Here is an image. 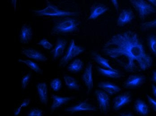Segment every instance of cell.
Here are the masks:
<instances>
[{"label": "cell", "instance_id": "cell-1", "mask_svg": "<svg viewBox=\"0 0 156 116\" xmlns=\"http://www.w3.org/2000/svg\"><path fill=\"white\" fill-rule=\"evenodd\" d=\"M102 51L127 72L144 71L153 65V59L145 51L139 36L132 30L112 36Z\"/></svg>", "mask_w": 156, "mask_h": 116}, {"label": "cell", "instance_id": "cell-2", "mask_svg": "<svg viewBox=\"0 0 156 116\" xmlns=\"http://www.w3.org/2000/svg\"><path fill=\"white\" fill-rule=\"evenodd\" d=\"M79 23L76 20L72 18H63L55 22L52 32L53 34H66L74 32L77 31Z\"/></svg>", "mask_w": 156, "mask_h": 116}, {"label": "cell", "instance_id": "cell-3", "mask_svg": "<svg viewBox=\"0 0 156 116\" xmlns=\"http://www.w3.org/2000/svg\"><path fill=\"white\" fill-rule=\"evenodd\" d=\"M33 12L40 16L50 17H64L74 16L76 15V12L62 10L57 6L48 2L45 8L40 10H34Z\"/></svg>", "mask_w": 156, "mask_h": 116}, {"label": "cell", "instance_id": "cell-4", "mask_svg": "<svg viewBox=\"0 0 156 116\" xmlns=\"http://www.w3.org/2000/svg\"><path fill=\"white\" fill-rule=\"evenodd\" d=\"M130 2L141 19L144 20L149 15L156 13L155 8L148 2L144 0H130Z\"/></svg>", "mask_w": 156, "mask_h": 116}, {"label": "cell", "instance_id": "cell-5", "mask_svg": "<svg viewBox=\"0 0 156 116\" xmlns=\"http://www.w3.org/2000/svg\"><path fill=\"white\" fill-rule=\"evenodd\" d=\"M84 51V49L83 48L77 45L75 40L72 39L65 54L60 61V66H62L65 65L70 60L82 53Z\"/></svg>", "mask_w": 156, "mask_h": 116}, {"label": "cell", "instance_id": "cell-6", "mask_svg": "<svg viewBox=\"0 0 156 116\" xmlns=\"http://www.w3.org/2000/svg\"><path fill=\"white\" fill-rule=\"evenodd\" d=\"M100 109L102 113L108 111L109 107L110 98L109 94L103 90H97L95 91Z\"/></svg>", "mask_w": 156, "mask_h": 116}, {"label": "cell", "instance_id": "cell-7", "mask_svg": "<svg viewBox=\"0 0 156 116\" xmlns=\"http://www.w3.org/2000/svg\"><path fill=\"white\" fill-rule=\"evenodd\" d=\"M82 78L87 88V91L89 92L91 91L94 87L93 65L91 63H88V65L87 66Z\"/></svg>", "mask_w": 156, "mask_h": 116}, {"label": "cell", "instance_id": "cell-8", "mask_svg": "<svg viewBox=\"0 0 156 116\" xmlns=\"http://www.w3.org/2000/svg\"><path fill=\"white\" fill-rule=\"evenodd\" d=\"M97 108L86 101L80 102L74 106L66 108L65 111L70 114L82 111H96Z\"/></svg>", "mask_w": 156, "mask_h": 116}, {"label": "cell", "instance_id": "cell-9", "mask_svg": "<svg viewBox=\"0 0 156 116\" xmlns=\"http://www.w3.org/2000/svg\"><path fill=\"white\" fill-rule=\"evenodd\" d=\"M146 78L144 75H131L128 76L124 83V87L126 88H135L143 84Z\"/></svg>", "mask_w": 156, "mask_h": 116}, {"label": "cell", "instance_id": "cell-10", "mask_svg": "<svg viewBox=\"0 0 156 116\" xmlns=\"http://www.w3.org/2000/svg\"><path fill=\"white\" fill-rule=\"evenodd\" d=\"M131 101V94L128 92L118 95L113 100V108L116 111L129 104Z\"/></svg>", "mask_w": 156, "mask_h": 116}, {"label": "cell", "instance_id": "cell-11", "mask_svg": "<svg viewBox=\"0 0 156 116\" xmlns=\"http://www.w3.org/2000/svg\"><path fill=\"white\" fill-rule=\"evenodd\" d=\"M22 53L26 57L39 62H44L47 60L46 56L40 51L33 48H25L22 51Z\"/></svg>", "mask_w": 156, "mask_h": 116}, {"label": "cell", "instance_id": "cell-12", "mask_svg": "<svg viewBox=\"0 0 156 116\" xmlns=\"http://www.w3.org/2000/svg\"><path fill=\"white\" fill-rule=\"evenodd\" d=\"M133 11L130 8L122 9L118 17L117 24L119 26H123L131 22L134 19Z\"/></svg>", "mask_w": 156, "mask_h": 116}, {"label": "cell", "instance_id": "cell-13", "mask_svg": "<svg viewBox=\"0 0 156 116\" xmlns=\"http://www.w3.org/2000/svg\"><path fill=\"white\" fill-rule=\"evenodd\" d=\"M67 43V41L64 38H58L55 48L51 51L54 59H57L62 56L66 48Z\"/></svg>", "mask_w": 156, "mask_h": 116}, {"label": "cell", "instance_id": "cell-14", "mask_svg": "<svg viewBox=\"0 0 156 116\" xmlns=\"http://www.w3.org/2000/svg\"><path fill=\"white\" fill-rule=\"evenodd\" d=\"M98 87L111 96L116 94L121 90L119 86L110 82H101L98 84Z\"/></svg>", "mask_w": 156, "mask_h": 116}, {"label": "cell", "instance_id": "cell-15", "mask_svg": "<svg viewBox=\"0 0 156 116\" xmlns=\"http://www.w3.org/2000/svg\"><path fill=\"white\" fill-rule=\"evenodd\" d=\"M108 10V8L104 5L102 4H96L92 6L90 10L89 19L94 20L98 17L104 14Z\"/></svg>", "mask_w": 156, "mask_h": 116}, {"label": "cell", "instance_id": "cell-16", "mask_svg": "<svg viewBox=\"0 0 156 116\" xmlns=\"http://www.w3.org/2000/svg\"><path fill=\"white\" fill-rule=\"evenodd\" d=\"M37 91L41 102L46 104L48 100V91L47 84L44 82L39 83L37 85Z\"/></svg>", "mask_w": 156, "mask_h": 116}, {"label": "cell", "instance_id": "cell-17", "mask_svg": "<svg viewBox=\"0 0 156 116\" xmlns=\"http://www.w3.org/2000/svg\"><path fill=\"white\" fill-rule=\"evenodd\" d=\"M32 37V31L31 27L29 25H23L20 34V38L21 42L27 43L31 41Z\"/></svg>", "mask_w": 156, "mask_h": 116}, {"label": "cell", "instance_id": "cell-18", "mask_svg": "<svg viewBox=\"0 0 156 116\" xmlns=\"http://www.w3.org/2000/svg\"><path fill=\"white\" fill-rule=\"evenodd\" d=\"M134 109L137 113L144 116H147L149 112V108L147 104L140 99L135 101Z\"/></svg>", "mask_w": 156, "mask_h": 116}, {"label": "cell", "instance_id": "cell-19", "mask_svg": "<svg viewBox=\"0 0 156 116\" xmlns=\"http://www.w3.org/2000/svg\"><path fill=\"white\" fill-rule=\"evenodd\" d=\"M92 56L94 61L104 68L113 70H116L112 68L109 65V60L108 59L104 58L99 54L98 53L96 52H93L92 53Z\"/></svg>", "mask_w": 156, "mask_h": 116}, {"label": "cell", "instance_id": "cell-20", "mask_svg": "<svg viewBox=\"0 0 156 116\" xmlns=\"http://www.w3.org/2000/svg\"><path fill=\"white\" fill-rule=\"evenodd\" d=\"M52 98L53 100V104L51 107L52 111L59 108L63 104L66 103L72 99V98L70 97H60L54 94L52 95Z\"/></svg>", "mask_w": 156, "mask_h": 116}, {"label": "cell", "instance_id": "cell-21", "mask_svg": "<svg viewBox=\"0 0 156 116\" xmlns=\"http://www.w3.org/2000/svg\"><path fill=\"white\" fill-rule=\"evenodd\" d=\"M97 70L100 74L103 76L108 77V78L117 79L121 77L122 74L118 70H113L107 69L103 68L101 67H97Z\"/></svg>", "mask_w": 156, "mask_h": 116}, {"label": "cell", "instance_id": "cell-22", "mask_svg": "<svg viewBox=\"0 0 156 116\" xmlns=\"http://www.w3.org/2000/svg\"><path fill=\"white\" fill-rule=\"evenodd\" d=\"M64 80L66 85L71 90H79L80 85L75 78L69 75H65Z\"/></svg>", "mask_w": 156, "mask_h": 116}, {"label": "cell", "instance_id": "cell-23", "mask_svg": "<svg viewBox=\"0 0 156 116\" xmlns=\"http://www.w3.org/2000/svg\"><path fill=\"white\" fill-rule=\"evenodd\" d=\"M83 66V62L80 58H76L69 65L67 69L71 72H78L82 69Z\"/></svg>", "mask_w": 156, "mask_h": 116}, {"label": "cell", "instance_id": "cell-24", "mask_svg": "<svg viewBox=\"0 0 156 116\" xmlns=\"http://www.w3.org/2000/svg\"><path fill=\"white\" fill-rule=\"evenodd\" d=\"M18 61L20 63H23V64H25L27 66V67H29L30 68L31 70L34 71L37 73H41V70L40 68V67L39 66L38 64L33 61H31L29 59H19Z\"/></svg>", "mask_w": 156, "mask_h": 116}, {"label": "cell", "instance_id": "cell-25", "mask_svg": "<svg viewBox=\"0 0 156 116\" xmlns=\"http://www.w3.org/2000/svg\"><path fill=\"white\" fill-rule=\"evenodd\" d=\"M148 43L149 48L156 56V35H151L148 38Z\"/></svg>", "mask_w": 156, "mask_h": 116}, {"label": "cell", "instance_id": "cell-26", "mask_svg": "<svg viewBox=\"0 0 156 116\" xmlns=\"http://www.w3.org/2000/svg\"><path fill=\"white\" fill-rule=\"evenodd\" d=\"M50 87L55 91H58L62 87L61 81L58 78L53 79L50 83Z\"/></svg>", "mask_w": 156, "mask_h": 116}, {"label": "cell", "instance_id": "cell-27", "mask_svg": "<svg viewBox=\"0 0 156 116\" xmlns=\"http://www.w3.org/2000/svg\"><path fill=\"white\" fill-rule=\"evenodd\" d=\"M38 44L42 46L46 50L51 49L53 47V44L50 43L47 39H45V38H43V39L40 40Z\"/></svg>", "mask_w": 156, "mask_h": 116}, {"label": "cell", "instance_id": "cell-28", "mask_svg": "<svg viewBox=\"0 0 156 116\" xmlns=\"http://www.w3.org/2000/svg\"><path fill=\"white\" fill-rule=\"evenodd\" d=\"M142 28L143 29H149L156 28V18L151 21L147 22L142 23L141 25Z\"/></svg>", "mask_w": 156, "mask_h": 116}, {"label": "cell", "instance_id": "cell-29", "mask_svg": "<svg viewBox=\"0 0 156 116\" xmlns=\"http://www.w3.org/2000/svg\"><path fill=\"white\" fill-rule=\"evenodd\" d=\"M31 74L30 73H28L27 75H25L22 80L21 85L23 89H25L29 83V80L31 78Z\"/></svg>", "mask_w": 156, "mask_h": 116}, {"label": "cell", "instance_id": "cell-30", "mask_svg": "<svg viewBox=\"0 0 156 116\" xmlns=\"http://www.w3.org/2000/svg\"><path fill=\"white\" fill-rule=\"evenodd\" d=\"M27 116H43V112L40 109L34 108L29 112Z\"/></svg>", "mask_w": 156, "mask_h": 116}, {"label": "cell", "instance_id": "cell-31", "mask_svg": "<svg viewBox=\"0 0 156 116\" xmlns=\"http://www.w3.org/2000/svg\"><path fill=\"white\" fill-rule=\"evenodd\" d=\"M147 97L148 103L151 105V107L155 112H156V100L151 98L149 95H147Z\"/></svg>", "mask_w": 156, "mask_h": 116}, {"label": "cell", "instance_id": "cell-32", "mask_svg": "<svg viewBox=\"0 0 156 116\" xmlns=\"http://www.w3.org/2000/svg\"><path fill=\"white\" fill-rule=\"evenodd\" d=\"M30 103V101L29 99H26L23 101L21 104L20 105V107L21 108H23V107H26L27 106H28L29 105V104Z\"/></svg>", "mask_w": 156, "mask_h": 116}, {"label": "cell", "instance_id": "cell-33", "mask_svg": "<svg viewBox=\"0 0 156 116\" xmlns=\"http://www.w3.org/2000/svg\"><path fill=\"white\" fill-rule=\"evenodd\" d=\"M111 2H112V3L113 4L114 7L115 8L117 12L118 13L119 11V4L118 1L117 0H112Z\"/></svg>", "mask_w": 156, "mask_h": 116}, {"label": "cell", "instance_id": "cell-34", "mask_svg": "<svg viewBox=\"0 0 156 116\" xmlns=\"http://www.w3.org/2000/svg\"><path fill=\"white\" fill-rule=\"evenodd\" d=\"M21 107L20 106V107L16 108V110H15V112H14V115H15V116H17L20 114L21 111Z\"/></svg>", "mask_w": 156, "mask_h": 116}, {"label": "cell", "instance_id": "cell-35", "mask_svg": "<svg viewBox=\"0 0 156 116\" xmlns=\"http://www.w3.org/2000/svg\"><path fill=\"white\" fill-rule=\"evenodd\" d=\"M117 116H134L133 114H131L130 112L127 113H122Z\"/></svg>", "mask_w": 156, "mask_h": 116}, {"label": "cell", "instance_id": "cell-36", "mask_svg": "<svg viewBox=\"0 0 156 116\" xmlns=\"http://www.w3.org/2000/svg\"><path fill=\"white\" fill-rule=\"evenodd\" d=\"M152 91H153V93L154 96L156 98V86L154 85H152Z\"/></svg>", "mask_w": 156, "mask_h": 116}, {"label": "cell", "instance_id": "cell-37", "mask_svg": "<svg viewBox=\"0 0 156 116\" xmlns=\"http://www.w3.org/2000/svg\"><path fill=\"white\" fill-rule=\"evenodd\" d=\"M152 81L156 84V71H153Z\"/></svg>", "mask_w": 156, "mask_h": 116}, {"label": "cell", "instance_id": "cell-38", "mask_svg": "<svg viewBox=\"0 0 156 116\" xmlns=\"http://www.w3.org/2000/svg\"><path fill=\"white\" fill-rule=\"evenodd\" d=\"M148 2L150 4L152 5L153 6L154 5L156 8V0H148Z\"/></svg>", "mask_w": 156, "mask_h": 116}]
</instances>
